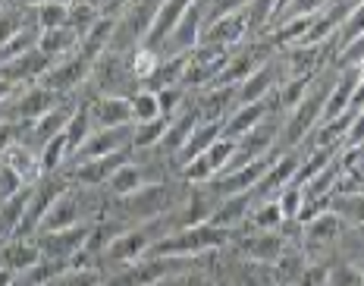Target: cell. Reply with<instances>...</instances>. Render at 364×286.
Segmentation results:
<instances>
[{
  "mask_svg": "<svg viewBox=\"0 0 364 286\" xmlns=\"http://www.w3.org/2000/svg\"><path fill=\"white\" fill-rule=\"evenodd\" d=\"M239 236V255L242 261H257V265H277L286 252H289V239L283 236V230H252V233H236Z\"/></svg>",
  "mask_w": 364,
  "mask_h": 286,
  "instance_id": "obj_7",
  "label": "cell"
},
{
  "mask_svg": "<svg viewBox=\"0 0 364 286\" xmlns=\"http://www.w3.org/2000/svg\"><path fill=\"white\" fill-rule=\"evenodd\" d=\"M157 63H161V51H151L145 44H139V48L129 54V66H132V76L139 79V85H145V82L154 76Z\"/></svg>",
  "mask_w": 364,
  "mask_h": 286,
  "instance_id": "obj_35",
  "label": "cell"
},
{
  "mask_svg": "<svg viewBox=\"0 0 364 286\" xmlns=\"http://www.w3.org/2000/svg\"><path fill=\"white\" fill-rule=\"evenodd\" d=\"M217 139H223V123H214V120H201V123L192 129V135H188V142L179 148V154L173 157V161H176V167H186V164H192L195 157H201L210 145H214Z\"/></svg>",
  "mask_w": 364,
  "mask_h": 286,
  "instance_id": "obj_19",
  "label": "cell"
},
{
  "mask_svg": "<svg viewBox=\"0 0 364 286\" xmlns=\"http://www.w3.org/2000/svg\"><path fill=\"white\" fill-rule=\"evenodd\" d=\"M88 88H91V97H101V95L132 97L141 85H139V79L132 76L129 54H113V51H107V54L101 60H95V66H91Z\"/></svg>",
  "mask_w": 364,
  "mask_h": 286,
  "instance_id": "obj_3",
  "label": "cell"
},
{
  "mask_svg": "<svg viewBox=\"0 0 364 286\" xmlns=\"http://www.w3.org/2000/svg\"><path fill=\"white\" fill-rule=\"evenodd\" d=\"M132 126H113V129H95L88 135V142L75 152L73 161H95V157H110V154H123L132 152Z\"/></svg>",
  "mask_w": 364,
  "mask_h": 286,
  "instance_id": "obj_11",
  "label": "cell"
},
{
  "mask_svg": "<svg viewBox=\"0 0 364 286\" xmlns=\"http://www.w3.org/2000/svg\"><path fill=\"white\" fill-rule=\"evenodd\" d=\"M26 126L28 123H16V120H6V123H0V157L10 152L16 142H22V135H26Z\"/></svg>",
  "mask_w": 364,
  "mask_h": 286,
  "instance_id": "obj_42",
  "label": "cell"
},
{
  "mask_svg": "<svg viewBox=\"0 0 364 286\" xmlns=\"http://www.w3.org/2000/svg\"><path fill=\"white\" fill-rule=\"evenodd\" d=\"M330 211L346 221V227L364 230V192H333Z\"/></svg>",
  "mask_w": 364,
  "mask_h": 286,
  "instance_id": "obj_25",
  "label": "cell"
},
{
  "mask_svg": "<svg viewBox=\"0 0 364 286\" xmlns=\"http://www.w3.org/2000/svg\"><path fill=\"white\" fill-rule=\"evenodd\" d=\"M38 26L32 22V26H26L19 35H13L6 44H0V66L4 63H10V60H16V57H22V54H28V51H35L38 48Z\"/></svg>",
  "mask_w": 364,
  "mask_h": 286,
  "instance_id": "obj_31",
  "label": "cell"
},
{
  "mask_svg": "<svg viewBox=\"0 0 364 286\" xmlns=\"http://www.w3.org/2000/svg\"><path fill=\"white\" fill-rule=\"evenodd\" d=\"M50 66H54V60L35 48V51H28V54H22V57L0 66V79H6L10 85H16V88L35 85V82L44 79V73H48Z\"/></svg>",
  "mask_w": 364,
  "mask_h": 286,
  "instance_id": "obj_14",
  "label": "cell"
},
{
  "mask_svg": "<svg viewBox=\"0 0 364 286\" xmlns=\"http://www.w3.org/2000/svg\"><path fill=\"white\" fill-rule=\"evenodd\" d=\"M327 286H364V277L355 261H336V265H330Z\"/></svg>",
  "mask_w": 364,
  "mask_h": 286,
  "instance_id": "obj_38",
  "label": "cell"
},
{
  "mask_svg": "<svg viewBox=\"0 0 364 286\" xmlns=\"http://www.w3.org/2000/svg\"><path fill=\"white\" fill-rule=\"evenodd\" d=\"M60 101H63V97L54 95L50 88L38 85V82L35 85H22V88H16V95L10 97V120H16V123H35L38 117L54 110Z\"/></svg>",
  "mask_w": 364,
  "mask_h": 286,
  "instance_id": "obj_8",
  "label": "cell"
},
{
  "mask_svg": "<svg viewBox=\"0 0 364 286\" xmlns=\"http://www.w3.org/2000/svg\"><path fill=\"white\" fill-rule=\"evenodd\" d=\"M32 22H35V10H26V6L6 0V4L0 6V44H6L13 35H19L22 28L32 26Z\"/></svg>",
  "mask_w": 364,
  "mask_h": 286,
  "instance_id": "obj_27",
  "label": "cell"
},
{
  "mask_svg": "<svg viewBox=\"0 0 364 286\" xmlns=\"http://www.w3.org/2000/svg\"><path fill=\"white\" fill-rule=\"evenodd\" d=\"M50 286H101V270L97 268H70Z\"/></svg>",
  "mask_w": 364,
  "mask_h": 286,
  "instance_id": "obj_40",
  "label": "cell"
},
{
  "mask_svg": "<svg viewBox=\"0 0 364 286\" xmlns=\"http://www.w3.org/2000/svg\"><path fill=\"white\" fill-rule=\"evenodd\" d=\"M198 265V258H166V255H148V258L135 261V265L123 268L113 277V286H157L161 280L192 270Z\"/></svg>",
  "mask_w": 364,
  "mask_h": 286,
  "instance_id": "obj_4",
  "label": "cell"
},
{
  "mask_svg": "<svg viewBox=\"0 0 364 286\" xmlns=\"http://www.w3.org/2000/svg\"><path fill=\"white\" fill-rule=\"evenodd\" d=\"M101 16L104 13H101V6H97L95 0H75V4L70 6V28L79 35V38H85L88 28L95 26Z\"/></svg>",
  "mask_w": 364,
  "mask_h": 286,
  "instance_id": "obj_33",
  "label": "cell"
},
{
  "mask_svg": "<svg viewBox=\"0 0 364 286\" xmlns=\"http://www.w3.org/2000/svg\"><path fill=\"white\" fill-rule=\"evenodd\" d=\"M232 243L230 230H220L214 223H198V227L173 230L154 245L151 255H166V258H201L208 252H220Z\"/></svg>",
  "mask_w": 364,
  "mask_h": 286,
  "instance_id": "obj_2",
  "label": "cell"
},
{
  "mask_svg": "<svg viewBox=\"0 0 364 286\" xmlns=\"http://www.w3.org/2000/svg\"><path fill=\"white\" fill-rule=\"evenodd\" d=\"M13 95H16V85H10L6 79H0V101H10Z\"/></svg>",
  "mask_w": 364,
  "mask_h": 286,
  "instance_id": "obj_43",
  "label": "cell"
},
{
  "mask_svg": "<svg viewBox=\"0 0 364 286\" xmlns=\"http://www.w3.org/2000/svg\"><path fill=\"white\" fill-rule=\"evenodd\" d=\"M13 283H16V277H13L10 270H4V268H0V286H13Z\"/></svg>",
  "mask_w": 364,
  "mask_h": 286,
  "instance_id": "obj_44",
  "label": "cell"
},
{
  "mask_svg": "<svg viewBox=\"0 0 364 286\" xmlns=\"http://www.w3.org/2000/svg\"><path fill=\"white\" fill-rule=\"evenodd\" d=\"M277 205H279V211H283V221L295 223L299 214H301V208H305V195H301L299 186H286V189L277 195Z\"/></svg>",
  "mask_w": 364,
  "mask_h": 286,
  "instance_id": "obj_37",
  "label": "cell"
},
{
  "mask_svg": "<svg viewBox=\"0 0 364 286\" xmlns=\"http://www.w3.org/2000/svg\"><path fill=\"white\" fill-rule=\"evenodd\" d=\"M26 179L19 176L16 170H10L6 164H0V201H6V198H13V195H19L22 189H26Z\"/></svg>",
  "mask_w": 364,
  "mask_h": 286,
  "instance_id": "obj_41",
  "label": "cell"
},
{
  "mask_svg": "<svg viewBox=\"0 0 364 286\" xmlns=\"http://www.w3.org/2000/svg\"><path fill=\"white\" fill-rule=\"evenodd\" d=\"M88 114L95 129H113V126H132V101L119 95H101L88 101Z\"/></svg>",
  "mask_w": 364,
  "mask_h": 286,
  "instance_id": "obj_13",
  "label": "cell"
},
{
  "mask_svg": "<svg viewBox=\"0 0 364 286\" xmlns=\"http://www.w3.org/2000/svg\"><path fill=\"white\" fill-rule=\"evenodd\" d=\"M0 164H6L10 170H16L28 186H35L38 179L44 176V173H41V161H38V152H35V148H28V145H22V142H16L10 152L0 157Z\"/></svg>",
  "mask_w": 364,
  "mask_h": 286,
  "instance_id": "obj_22",
  "label": "cell"
},
{
  "mask_svg": "<svg viewBox=\"0 0 364 286\" xmlns=\"http://www.w3.org/2000/svg\"><path fill=\"white\" fill-rule=\"evenodd\" d=\"M91 66H95V63H91L88 57H82L79 51H75V54L63 57V60H54V66L44 73V79L38 82V85L50 88V92L60 95V97L79 95L82 88L88 85V79H91Z\"/></svg>",
  "mask_w": 364,
  "mask_h": 286,
  "instance_id": "obj_5",
  "label": "cell"
},
{
  "mask_svg": "<svg viewBox=\"0 0 364 286\" xmlns=\"http://www.w3.org/2000/svg\"><path fill=\"white\" fill-rule=\"evenodd\" d=\"M279 82H283V73H279L277 57H273L270 63H264L257 73H252L245 82H239V85H236V104L264 101V97H270L273 92H277Z\"/></svg>",
  "mask_w": 364,
  "mask_h": 286,
  "instance_id": "obj_16",
  "label": "cell"
},
{
  "mask_svg": "<svg viewBox=\"0 0 364 286\" xmlns=\"http://www.w3.org/2000/svg\"><path fill=\"white\" fill-rule=\"evenodd\" d=\"M38 161H41V173H44V176H54V173H63L66 167H70L73 152H70V145H66V135L63 132L54 135V139H50L48 145L38 152Z\"/></svg>",
  "mask_w": 364,
  "mask_h": 286,
  "instance_id": "obj_26",
  "label": "cell"
},
{
  "mask_svg": "<svg viewBox=\"0 0 364 286\" xmlns=\"http://www.w3.org/2000/svg\"><path fill=\"white\" fill-rule=\"evenodd\" d=\"M252 0H204V26L214 19H223L230 13H239V10H248Z\"/></svg>",
  "mask_w": 364,
  "mask_h": 286,
  "instance_id": "obj_39",
  "label": "cell"
},
{
  "mask_svg": "<svg viewBox=\"0 0 364 286\" xmlns=\"http://www.w3.org/2000/svg\"><path fill=\"white\" fill-rule=\"evenodd\" d=\"M95 132V126H91V114H88V101H82L79 107H75V114H73V120L66 123V129H63V135H66V145H70V152H73V157H75V152H79L82 145L88 142V135Z\"/></svg>",
  "mask_w": 364,
  "mask_h": 286,
  "instance_id": "obj_30",
  "label": "cell"
},
{
  "mask_svg": "<svg viewBox=\"0 0 364 286\" xmlns=\"http://www.w3.org/2000/svg\"><path fill=\"white\" fill-rule=\"evenodd\" d=\"M10 120V101H0V123Z\"/></svg>",
  "mask_w": 364,
  "mask_h": 286,
  "instance_id": "obj_45",
  "label": "cell"
},
{
  "mask_svg": "<svg viewBox=\"0 0 364 286\" xmlns=\"http://www.w3.org/2000/svg\"><path fill=\"white\" fill-rule=\"evenodd\" d=\"M343 176V167H339V157L333 164H327L317 176H311L305 186H301V195H305V205H314V201H327L333 192H336V183Z\"/></svg>",
  "mask_w": 364,
  "mask_h": 286,
  "instance_id": "obj_23",
  "label": "cell"
},
{
  "mask_svg": "<svg viewBox=\"0 0 364 286\" xmlns=\"http://www.w3.org/2000/svg\"><path fill=\"white\" fill-rule=\"evenodd\" d=\"M166 233H173V214L157 217V221H148V223H132V227H123L107 245H104L101 261H107V265L123 270L129 265H135V261L148 258V255L154 252V245L161 243Z\"/></svg>",
  "mask_w": 364,
  "mask_h": 286,
  "instance_id": "obj_1",
  "label": "cell"
},
{
  "mask_svg": "<svg viewBox=\"0 0 364 286\" xmlns=\"http://www.w3.org/2000/svg\"><path fill=\"white\" fill-rule=\"evenodd\" d=\"M252 38V19H248V10H239V13H230L223 19H214L204 26L201 32V44H217V48H239Z\"/></svg>",
  "mask_w": 364,
  "mask_h": 286,
  "instance_id": "obj_10",
  "label": "cell"
},
{
  "mask_svg": "<svg viewBox=\"0 0 364 286\" xmlns=\"http://www.w3.org/2000/svg\"><path fill=\"white\" fill-rule=\"evenodd\" d=\"M132 120L135 123H148V120H157L164 117L161 110V97H157V92H151V88H139L132 97Z\"/></svg>",
  "mask_w": 364,
  "mask_h": 286,
  "instance_id": "obj_34",
  "label": "cell"
},
{
  "mask_svg": "<svg viewBox=\"0 0 364 286\" xmlns=\"http://www.w3.org/2000/svg\"><path fill=\"white\" fill-rule=\"evenodd\" d=\"M79 44H82V38L73 32L70 26L38 35V51H41V54H48L50 60H63V57L75 54V51H79Z\"/></svg>",
  "mask_w": 364,
  "mask_h": 286,
  "instance_id": "obj_24",
  "label": "cell"
},
{
  "mask_svg": "<svg viewBox=\"0 0 364 286\" xmlns=\"http://www.w3.org/2000/svg\"><path fill=\"white\" fill-rule=\"evenodd\" d=\"M299 164H301V152H279L273 157L270 170L264 173V179L257 183L255 189V198L264 201V198H277L286 186H292L295 173H299Z\"/></svg>",
  "mask_w": 364,
  "mask_h": 286,
  "instance_id": "obj_12",
  "label": "cell"
},
{
  "mask_svg": "<svg viewBox=\"0 0 364 286\" xmlns=\"http://www.w3.org/2000/svg\"><path fill=\"white\" fill-rule=\"evenodd\" d=\"M355 88H358V70H336V79H333V88H330V97H327V107H323L321 123L346 114L348 104H352Z\"/></svg>",
  "mask_w": 364,
  "mask_h": 286,
  "instance_id": "obj_20",
  "label": "cell"
},
{
  "mask_svg": "<svg viewBox=\"0 0 364 286\" xmlns=\"http://www.w3.org/2000/svg\"><path fill=\"white\" fill-rule=\"evenodd\" d=\"M166 123L170 117H157V120H148V123H135L132 129V152H154L161 145L164 132H166Z\"/></svg>",
  "mask_w": 364,
  "mask_h": 286,
  "instance_id": "obj_29",
  "label": "cell"
},
{
  "mask_svg": "<svg viewBox=\"0 0 364 286\" xmlns=\"http://www.w3.org/2000/svg\"><path fill=\"white\" fill-rule=\"evenodd\" d=\"M232 154H236V142H230V139H217L214 145L208 148L201 157L208 161V167H210V173H214V179L223 173L226 167H230V161H232Z\"/></svg>",
  "mask_w": 364,
  "mask_h": 286,
  "instance_id": "obj_36",
  "label": "cell"
},
{
  "mask_svg": "<svg viewBox=\"0 0 364 286\" xmlns=\"http://www.w3.org/2000/svg\"><path fill=\"white\" fill-rule=\"evenodd\" d=\"M346 221L333 211H321L317 217H311L308 223H301V236H305V245L311 248H333V243H339L346 233Z\"/></svg>",
  "mask_w": 364,
  "mask_h": 286,
  "instance_id": "obj_17",
  "label": "cell"
},
{
  "mask_svg": "<svg viewBox=\"0 0 364 286\" xmlns=\"http://www.w3.org/2000/svg\"><path fill=\"white\" fill-rule=\"evenodd\" d=\"M355 265H358V270H361V277H364V261H355Z\"/></svg>",
  "mask_w": 364,
  "mask_h": 286,
  "instance_id": "obj_47",
  "label": "cell"
},
{
  "mask_svg": "<svg viewBox=\"0 0 364 286\" xmlns=\"http://www.w3.org/2000/svg\"><path fill=\"white\" fill-rule=\"evenodd\" d=\"M113 28H117V16H110V13H104V16H101V19L95 22V26L88 28V35H85V38H82V44H79V54H82V57H88L91 63H95V60H101V57L110 51Z\"/></svg>",
  "mask_w": 364,
  "mask_h": 286,
  "instance_id": "obj_21",
  "label": "cell"
},
{
  "mask_svg": "<svg viewBox=\"0 0 364 286\" xmlns=\"http://www.w3.org/2000/svg\"><path fill=\"white\" fill-rule=\"evenodd\" d=\"M279 107H277V92H273L270 97H264V101H255V104H239L236 110H232L230 117H226L223 123V139L230 142H239L242 135H248L255 129V126H261L264 120L277 117ZM283 117V114H279Z\"/></svg>",
  "mask_w": 364,
  "mask_h": 286,
  "instance_id": "obj_9",
  "label": "cell"
},
{
  "mask_svg": "<svg viewBox=\"0 0 364 286\" xmlns=\"http://www.w3.org/2000/svg\"><path fill=\"white\" fill-rule=\"evenodd\" d=\"M54 4H63V6H73L75 0H54Z\"/></svg>",
  "mask_w": 364,
  "mask_h": 286,
  "instance_id": "obj_46",
  "label": "cell"
},
{
  "mask_svg": "<svg viewBox=\"0 0 364 286\" xmlns=\"http://www.w3.org/2000/svg\"><path fill=\"white\" fill-rule=\"evenodd\" d=\"M361 192H364V179H361Z\"/></svg>",
  "mask_w": 364,
  "mask_h": 286,
  "instance_id": "obj_48",
  "label": "cell"
},
{
  "mask_svg": "<svg viewBox=\"0 0 364 286\" xmlns=\"http://www.w3.org/2000/svg\"><path fill=\"white\" fill-rule=\"evenodd\" d=\"M255 192H242V195H226V198L217 201L214 214H210L208 223H214L220 230H230V233H239L242 227L248 223V214L255 208Z\"/></svg>",
  "mask_w": 364,
  "mask_h": 286,
  "instance_id": "obj_15",
  "label": "cell"
},
{
  "mask_svg": "<svg viewBox=\"0 0 364 286\" xmlns=\"http://www.w3.org/2000/svg\"><path fill=\"white\" fill-rule=\"evenodd\" d=\"M38 261H41V252H38V243L35 239H4L0 243V268L10 270L13 277L26 274V270H32Z\"/></svg>",
  "mask_w": 364,
  "mask_h": 286,
  "instance_id": "obj_18",
  "label": "cell"
},
{
  "mask_svg": "<svg viewBox=\"0 0 364 286\" xmlns=\"http://www.w3.org/2000/svg\"><path fill=\"white\" fill-rule=\"evenodd\" d=\"M35 26H38V32L66 28V26H70V6L54 4V0H44L41 6H35Z\"/></svg>",
  "mask_w": 364,
  "mask_h": 286,
  "instance_id": "obj_32",
  "label": "cell"
},
{
  "mask_svg": "<svg viewBox=\"0 0 364 286\" xmlns=\"http://www.w3.org/2000/svg\"><path fill=\"white\" fill-rule=\"evenodd\" d=\"M91 230H95V223H79V227L60 230V233H38L35 236L38 252H41V258H48V261H70L73 265V261L82 255V248L88 245Z\"/></svg>",
  "mask_w": 364,
  "mask_h": 286,
  "instance_id": "obj_6",
  "label": "cell"
},
{
  "mask_svg": "<svg viewBox=\"0 0 364 286\" xmlns=\"http://www.w3.org/2000/svg\"><path fill=\"white\" fill-rule=\"evenodd\" d=\"M245 227L252 230H264V233H273V230H283L286 221H283V211H279L277 198H264V201H255L252 214H248V223Z\"/></svg>",
  "mask_w": 364,
  "mask_h": 286,
  "instance_id": "obj_28",
  "label": "cell"
}]
</instances>
